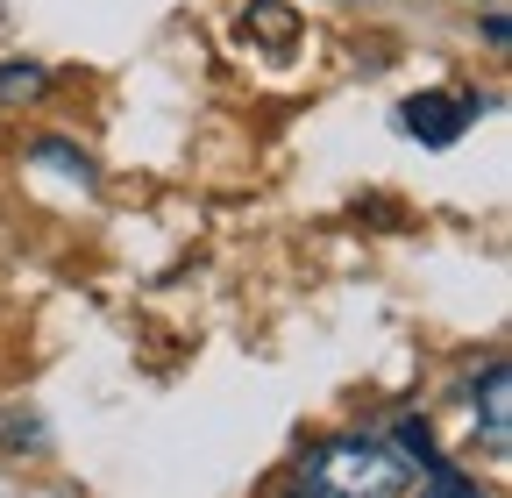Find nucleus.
<instances>
[{
  "label": "nucleus",
  "mask_w": 512,
  "mask_h": 498,
  "mask_svg": "<svg viewBox=\"0 0 512 498\" xmlns=\"http://www.w3.org/2000/svg\"><path fill=\"white\" fill-rule=\"evenodd\" d=\"M406 456L384 449L377 434H328L299 463V498H399Z\"/></svg>",
  "instance_id": "obj_1"
},
{
  "label": "nucleus",
  "mask_w": 512,
  "mask_h": 498,
  "mask_svg": "<svg viewBox=\"0 0 512 498\" xmlns=\"http://www.w3.org/2000/svg\"><path fill=\"white\" fill-rule=\"evenodd\" d=\"M470 121H477V100L470 93H420V100H406V129L427 150H456Z\"/></svg>",
  "instance_id": "obj_2"
},
{
  "label": "nucleus",
  "mask_w": 512,
  "mask_h": 498,
  "mask_svg": "<svg viewBox=\"0 0 512 498\" xmlns=\"http://www.w3.org/2000/svg\"><path fill=\"white\" fill-rule=\"evenodd\" d=\"M477 427H484V442L505 456L512 449V370L491 363L484 378H477Z\"/></svg>",
  "instance_id": "obj_3"
},
{
  "label": "nucleus",
  "mask_w": 512,
  "mask_h": 498,
  "mask_svg": "<svg viewBox=\"0 0 512 498\" xmlns=\"http://www.w3.org/2000/svg\"><path fill=\"white\" fill-rule=\"evenodd\" d=\"M29 157H36V164H50V171H64V178H79V185H93V178H100V171H93V164H86L72 143H64V136H43Z\"/></svg>",
  "instance_id": "obj_4"
},
{
  "label": "nucleus",
  "mask_w": 512,
  "mask_h": 498,
  "mask_svg": "<svg viewBox=\"0 0 512 498\" xmlns=\"http://www.w3.org/2000/svg\"><path fill=\"white\" fill-rule=\"evenodd\" d=\"M399 449H406V463H420V470H434V463H441L434 427H427V420H399Z\"/></svg>",
  "instance_id": "obj_5"
},
{
  "label": "nucleus",
  "mask_w": 512,
  "mask_h": 498,
  "mask_svg": "<svg viewBox=\"0 0 512 498\" xmlns=\"http://www.w3.org/2000/svg\"><path fill=\"white\" fill-rule=\"evenodd\" d=\"M43 93V65H0V100H36Z\"/></svg>",
  "instance_id": "obj_6"
},
{
  "label": "nucleus",
  "mask_w": 512,
  "mask_h": 498,
  "mask_svg": "<svg viewBox=\"0 0 512 498\" xmlns=\"http://www.w3.org/2000/svg\"><path fill=\"white\" fill-rule=\"evenodd\" d=\"M420 498H491V491H477L470 477H456L448 463H434V470H427V491H420Z\"/></svg>",
  "instance_id": "obj_7"
},
{
  "label": "nucleus",
  "mask_w": 512,
  "mask_h": 498,
  "mask_svg": "<svg viewBox=\"0 0 512 498\" xmlns=\"http://www.w3.org/2000/svg\"><path fill=\"white\" fill-rule=\"evenodd\" d=\"M0 442L8 449H36L43 434H36V413H0Z\"/></svg>",
  "instance_id": "obj_8"
}]
</instances>
